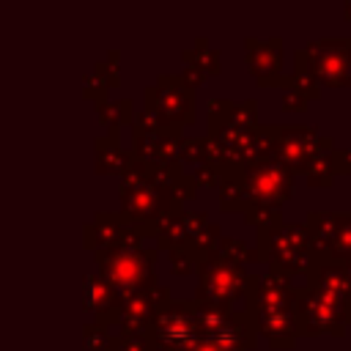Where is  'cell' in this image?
<instances>
[{
    "label": "cell",
    "instance_id": "obj_1",
    "mask_svg": "<svg viewBox=\"0 0 351 351\" xmlns=\"http://www.w3.org/2000/svg\"><path fill=\"white\" fill-rule=\"evenodd\" d=\"M151 351H252L258 335L244 310L170 299L148 326Z\"/></svg>",
    "mask_w": 351,
    "mask_h": 351
},
{
    "label": "cell",
    "instance_id": "obj_2",
    "mask_svg": "<svg viewBox=\"0 0 351 351\" xmlns=\"http://www.w3.org/2000/svg\"><path fill=\"white\" fill-rule=\"evenodd\" d=\"M195 195L192 176L184 173L178 159L173 162H145L132 159L121 181V217L134 225L156 228L162 219L181 214L184 203Z\"/></svg>",
    "mask_w": 351,
    "mask_h": 351
},
{
    "label": "cell",
    "instance_id": "obj_3",
    "mask_svg": "<svg viewBox=\"0 0 351 351\" xmlns=\"http://www.w3.org/2000/svg\"><path fill=\"white\" fill-rule=\"evenodd\" d=\"M219 208L244 214L252 206L282 208L296 192V173L271 156L219 165Z\"/></svg>",
    "mask_w": 351,
    "mask_h": 351
},
{
    "label": "cell",
    "instance_id": "obj_4",
    "mask_svg": "<svg viewBox=\"0 0 351 351\" xmlns=\"http://www.w3.org/2000/svg\"><path fill=\"white\" fill-rule=\"evenodd\" d=\"M255 252L258 261L266 263V271L288 280L296 274L307 277L318 261L313 236L304 222H282L277 228H261L255 233Z\"/></svg>",
    "mask_w": 351,
    "mask_h": 351
},
{
    "label": "cell",
    "instance_id": "obj_5",
    "mask_svg": "<svg viewBox=\"0 0 351 351\" xmlns=\"http://www.w3.org/2000/svg\"><path fill=\"white\" fill-rule=\"evenodd\" d=\"M332 148H335V140L318 134L315 126L261 123V156H271L293 173H307L313 162Z\"/></svg>",
    "mask_w": 351,
    "mask_h": 351
},
{
    "label": "cell",
    "instance_id": "obj_6",
    "mask_svg": "<svg viewBox=\"0 0 351 351\" xmlns=\"http://www.w3.org/2000/svg\"><path fill=\"white\" fill-rule=\"evenodd\" d=\"M291 315L299 337H318V335L343 337L346 329L351 326V304L313 285L296 288Z\"/></svg>",
    "mask_w": 351,
    "mask_h": 351
},
{
    "label": "cell",
    "instance_id": "obj_7",
    "mask_svg": "<svg viewBox=\"0 0 351 351\" xmlns=\"http://www.w3.org/2000/svg\"><path fill=\"white\" fill-rule=\"evenodd\" d=\"M293 69L310 74L321 88H351V36L310 41L293 52Z\"/></svg>",
    "mask_w": 351,
    "mask_h": 351
},
{
    "label": "cell",
    "instance_id": "obj_8",
    "mask_svg": "<svg viewBox=\"0 0 351 351\" xmlns=\"http://www.w3.org/2000/svg\"><path fill=\"white\" fill-rule=\"evenodd\" d=\"M247 266H239L228 258H222L217 250L206 252L197 266V302L222 307V310H236V302H244V288H247Z\"/></svg>",
    "mask_w": 351,
    "mask_h": 351
},
{
    "label": "cell",
    "instance_id": "obj_9",
    "mask_svg": "<svg viewBox=\"0 0 351 351\" xmlns=\"http://www.w3.org/2000/svg\"><path fill=\"white\" fill-rule=\"evenodd\" d=\"M156 126L178 129L195 123V90L181 80V74H159L151 88H145V110Z\"/></svg>",
    "mask_w": 351,
    "mask_h": 351
},
{
    "label": "cell",
    "instance_id": "obj_10",
    "mask_svg": "<svg viewBox=\"0 0 351 351\" xmlns=\"http://www.w3.org/2000/svg\"><path fill=\"white\" fill-rule=\"evenodd\" d=\"M156 247H121L99 252L104 280L118 293H137L156 288Z\"/></svg>",
    "mask_w": 351,
    "mask_h": 351
},
{
    "label": "cell",
    "instance_id": "obj_11",
    "mask_svg": "<svg viewBox=\"0 0 351 351\" xmlns=\"http://www.w3.org/2000/svg\"><path fill=\"white\" fill-rule=\"evenodd\" d=\"M304 225L318 261H343L351 255V211H310Z\"/></svg>",
    "mask_w": 351,
    "mask_h": 351
},
{
    "label": "cell",
    "instance_id": "obj_12",
    "mask_svg": "<svg viewBox=\"0 0 351 351\" xmlns=\"http://www.w3.org/2000/svg\"><path fill=\"white\" fill-rule=\"evenodd\" d=\"M134 156L145 162H173L184 145V132L156 126L145 112L134 118Z\"/></svg>",
    "mask_w": 351,
    "mask_h": 351
},
{
    "label": "cell",
    "instance_id": "obj_13",
    "mask_svg": "<svg viewBox=\"0 0 351 351\" xmlns=\"http://www.w3.org/2000/svg\"><path fill=\"white\" fill-rule=\"evenodd\" d=\"M296 285L280 274H250L244 288V310H291Z\"/></svg>",
    "mask_w": 351,
    "mask_h": 351
},
{
    "label": "cell",
    "instance_id": "obj_14",
    "mask_svg": "<svg viewBox=\"0 0 351 351\" xmlns=\"http://www.w3.org/2000/svg\"><path fill=\"white\" fill-rule=\"evenodd\" d=\"M247 71L261 88H277L282 77V38L274 36L269 41H258L252 36L244 38Z\"/></svg>",
    "mask_w": 351,
    "mask_h": 351
},
{
    "label": "cell",
    "instance_id": "obj_15",
    "mask_svg": "<svg viewBox=\"0 0 351 351\" xmlns=\"http://www.w3.org/2000/svg\"><path fill=\"white\" fill-rule=\"evenodd\" d=\"M244 313L250 315L255 335H263V340L271 348L288 351L296 346L299 335H296L291 310H244Z\"/></svg>",
    "mask_w": 351,
    "mask_h": 351
},
{
    "label": "cell",
    "instance_id": "obj_16",
    "mask_svg": "<svg viewBox=\"0 0 351 351\" xmlns=\"http://www.w3.org/2000/svg\"><path fill=\"white\" fill-rule=\"evenodd\" d=\"M307 285L321 288V291L351 304V280L340 261H315L313 271L307 274Z\"/></svg>",
    "mask_w": 351,
    "mask_h": 351
},
{
    "label": "cell",
    "instance_id": "obj_17",
    "mask_svg": "<svg viewBox=\"0 0 351 351\" xmlns=\"http://www.w3.org/2000/svg\"><path fill=\"white\" fill-rule=\"evenodd\" d=\"M181 60H184V66H197V69H203L208 77L211 74H219L222 71V58H219V52L208 44V38H195V44H192V49H184L181 52Z\"/></svg>",
    "mask_w": 351,
    "mask_h": 351
},
{
    "label": "cell",
    "instance_id": "obj_18",
    "mask_svg": "<svg viewBox=\"0 0 351 351\" xmlns=\"http://www.w3.org/2000/svg\"><path fill=\"white\" fill-rule=\"evenodd\" d=\"M214 250H217L222 258H228V261H233V263H239V266H247V263H255V261H258L255 247H250V244H244V241H239V239H233V236H222Z\"/></svg>",
    "mask_w": 351,
    "mask_h": 351
},
{
    "label": "cell",
    "instance_id": "obj_19",
    "mask_svg": "<svg viewBox=\"0 0 351 351\" xmlns=\"http://www.w3.org/2000/svg\"><path fill=\"white\" fill-rule=\"evenodd\" d=\"M277 88H291V90H296L299 96H304L307 101H315V99H321V85L310 77V74H304V71H291V74H282L280 77V82H277Z\"/></svg>",
    "mask_w": 351,
    "mask_h": 351
},
{
    "label": "cell",
    "instance_id": "obj_20",
    "mask_svg": "<svg viewBox=\"0 0 351 351\" xmlns=\"http://www.w3.org/2000/svg\"><path fill=\"white\" fill-rule=\"evenodd\" d=\"M200 258H203V255H200L192 244H181V247L170 250V269H173V274H178V277L195 274L197 266H200Z\"/></svg>",
    "mask_w": 351,
    "mask_h": 351
},
{
    "label": "cell",
    "instance_id": "obj_21",
    "mask_svg": "<svg viewBox=\"0 0 351 351\" xmlns=\"http://www.w3.org/2000/svg\"><path fill=\"white\" fill-rule=\"evenodd\" d=\"M244 222H247V225H252L255 230H261V228H277V225H282L285 219H282V208H271V206H252V208H247V211H244Z\"/></svg>",
    "mask_w": 351,
    "mask_h": 351
},
{
    "label": "cell",
    "instance_id": "obj_22",
    "mask_svg": "<svg viewBox=\"0 0 351 351\" xmlns=\"http://www.w3.org/2000/svg\"><path fill=\"white\" fill-rule=\"evenodd\" d=\"M110 351H151L148 335H121L118 340H110Z\"/></svg>",
    "mask_w": 351,
    "mask_h": 351
},
{
    "label": "cell",
    "instance_id": "obj_23",
    "mask_svg": "<svg viewBox=\"0 0 351 351\" xmlns=\"http://www.w3.org/2000/svg\"><path fill=\"white\" fill-rule=\"evenodd\" d=\"M192 184H195V189H197V186L217 189V186H219V165H200V167H195Z\"/></svg>",
    "mask_w": 351,
    "mask_h": 351
},
{
    "label": "cell",
    "instance_id": "obj_24",
    "mask_svg": "<svg viewBox=\"0 0 351 351\" xmlns=\"http://www.w3.org/2000/svg\"><path fill=\"white\" fill-rule=\"evenodd\" d=\"M280 107H282V112H302V110L307 107V99L299 96L296 90L285 88V90H282V101H280Z\"/></svg>",
    "mask_w": 351,
    "mask_h": 351
},
{
    "label": "cell",
    "instance_id": "obj_25",
    "mask_svg": "<svg viewBox=\"0 0 351 351\" xmlns=\"http://www.w3.org/2000/svg\"><path fill=\"white\" fill-rule=\"evenodd\" d=\"M206 77H208V74H206L203 69H197V66H184V71H181V80H184L192 90H197V88L206 82Z\"/></svg>",
    "mask_w": 351,
    "mask_h": 351
},
{
    "label": "cell",
    "instance_id": "obj_26",
    "mask_svg": "<svg viewBox=\"0 0 351 351\" xmlns=\"http://www.w3.org/2000/svg\"><path fill=\"white\" fill-rule=\"evenodd\" d=\"M332 170H335V176H337V173L351 176V151L335 148V151H332Z\"/></svg>",
    "mask_w": 351,
    "mask_h": 351
},
{
    "label": "cell",
    "instance_id": "obj_27",
    "mask_svg": "<svg viewBox=\"0 0 351 351\" xmlns=\"http://www.w3.org/2000/svg\"><path fill=\"white\" fill-rule=\"evenodd\" d=\"M340 263H343V269H346V274H348V280H351V255H348V258H343Z\"/></svg>",
    "mask_w": 351,
    "mask_h": 351
},
{
    "label": "cell",
    "instance_id": "obj_28",
    "mask_svg": "<svg viewBox=\"0 0 351 351\" xmlns=\"http://www.w3.org/2000/svg\"><path fill=\"white\" fill-rule=\"evenodd\" d=\"M343 14H346V19H351V0L343 5Z\"/></svg>",
    "mask_w": 351,
    "mask_h": 351
}]
</instances>
